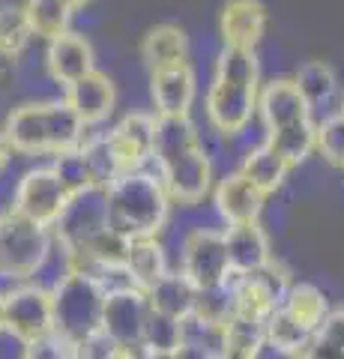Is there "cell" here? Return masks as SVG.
<instances>
[{"instance_id":"1","label":"cell","mask_w":344,"mask_h":359,"mask_svg":"<svg viewBox=\"0 0 344 359\" xmlns=\"http://www.w3.org/2000/svg\"><path fill=\"white\" fill-rule=\"evenodd\" d=\"M150 159L159 162L162 186L177 204H198L209 189V159L188 117H156Z\"/></svg>"},{"instance_id":"2","label":"cell","mask_w":344,"mask_h":359,"mask_svg":"<svg viewBox=\"0 0 344 359\" xmlns=\"http://www.w3.org/2000/svg\"><path fill=\"white\" fill-rule=\"evenodd\" d=\"M261 93V63L254 48H231L225 45L216 60L213 84L207 93V117L213 129L234 138L246 132Z\"/></svg>"},{"instance_id":"3","label":"cell","mask_w":344,"mask_h":359,"mask_svg":"<svg viewBox=\"0 0 344 359\" xmlns=\"http://www.w3.org/2000/svg\"><path fill=\"white\" fill-rule=\"evenodd\" d=\"M0 132L15 156H57L78 147L87 126L60 96L21 102L6 114Z\"/></svg>"},{"instance_id":"4","label":"cell","mask_w":344,"mask_h":359,"mask_svg":"<svg viewBox=\"0 0 344 359\" xmlns=\"http://www.w3.org/2000/svg\"><path fill=\"white\" fill-rule=\"evenodd\" d=\"M108 224L126 240L156 237L168 219L171 198L165 192L162 180L144 171H129L105 186Z\"/></svg>"},{"instance_id":"5","label":"cell","mask_w":344,"mask_h":359,"mask_svg":"<svg viewBox=\"0 0 344 359\" xmlns=\"http://www.w3.org/2000/svg\"><path fill=\"white\" fill-rule=\"evenodd\" d=\"M105 285L102 278L87 269H69L57 285L51 287V320L54 332L78 344L87 335L102 330L105 309Z\"/></svg>"},{"instance_id":"6","label":"cell","mask_w":344,"mask_h":359,"mask_svg":"<svg viewBox=\"0 0 344 359\" xmlns=\"http://www.w3.org/2000/svg\"><path fill=\"white\" fill-rule=\"evenodd\" d=\"M54 233L46 224L21 216L13 207L0 212V273L15 278V282H30L36 269L46 264L51 252Z\"/></svg>"},{"instance_id":"7","label":"cell","mask_w":344,"mask_h":359,"mask_svg":"<svg viewBox=\"0 0 344 359\" xmlns=\"http://www.w3.org/2000/svg\"><path fill=\"white\" fill-rule=\"evenodd\" d=\"M108 224V204H105V189L102 186H84L72 192L66 207L60 210L57 222L51 224L54 240L69 255H81L99 233H105Z\"/></svg>"},{"instance_id":"8","label":"cell","mask_w":344,"mask_h":359,"mask_svg":"<svg viewBox=\"0 0 344 359\" xmlns=\"http://www.w3.org/2000/svg\"><path fill=\"white\" fill-rule=\"evenodd\" d=\"M69 195L72 192L63 186L57 171H54L51 165H39V168H30V171L21 174L9 207L21 212V216L51 228V224L57 222L60 210L66 207V201H69Z\"/></svg>"},{"instance_id":"9","label":"cell","mask_w":344,"mask_h":359,"mask_svg":"<svg viewBox=\"0 0 344 359\" xmlns=\"http://www.w3.org/2000/svg\"><path fill=\"white\" fill-rule=\"evenodd\" d=\"M54 330L51 320V290L25 282L4 297V335L18 344L33 341Z\"/></svg>"},{"instance_id":"10","label":"cell","mask_w":344,"mask_h":359,"mask_svg":"<svg viewBox=\"0 0 344 359\" xmlns=\"http://www.w3.org/2000/svg\"><path fill=\"white\" fill-rule=\"evenodd\" d=\"M183 276L198 290L225 287L231 282V264L225 249V233L198 228L183 243Z\"/></svg>"},{"instance_id":"11","label":"cell","mask_w":344,"mask_h":359,"mask_svg":"<svg viewBox=\"0 0 344 359\" xmlns=\"http://www.w3.org/2000/svg\"><path fill=\"white\" fill-rule=\"evenodd\" d=\"M147 314H150L147 290L135 285L111 287L105 294V309H102V332L123 347H141Z\"/></svg>"},{"instance_id":"12","label":"cell","mask_w":344,"mask_h":359,"mask_svg":"<svg viewBox=\"0 0 344 359\" xmlns=\"http://www.w3.org/2000/svg\"><path fill=\"white\" fill-rule=\"evenodd\" d=\"M93 69H96V54L84 33L66 30L46 42V72L54 84L66 87Z\"/></svg>"},{"instance_id":"13","label":"cell","mask_w":344,"mask_h":359,"mask_svg":"<svg viewBox=\"0 0 344 359\" xmlns=\"http://www.w3.org/2000/svg\"><path fill=\"white\" fill-rule=\"evenodd\" d=\"M195 93L198 81L188 60L150 72V96L156 105V117H188Z\"/></svg>"},{"instance_id":"14","label":"cell","mask_w":344,"mask_h":359,"mask_svg":"<svg viewBox=\"0 0 344 359\" xmlns=\"http://www.w3.org/2000/svg\"><path fill=\"white\" fill-rule=\"evenodd\" d=\"M63 99L84 126H99V123H105L111 117V111H114L117 90H114V81H111L105 72L93 69V72L81 75L78 81L66 84Z\"/></svg>"},{"instance_id":"15","label":"cell","mask_w":344,"mask_h":359,"mask_svg":"<svg viewBox=\"0 0 344 359\" xmlns=\"http://www.w3.org/2000/svg\"><path fill=\"white\" fill-rule=\"evenodd\" d=\"M153 132H156V114H144V111L126 114L114 129L108 132L111 150H114L117 165H120V171L123 174L141 171V165L150 159Z\"/></svg>"},{"instance_id":"16","label":"cell","mask_w":344,"mask_h":359,"mask_svg":"<svg viewBox=\"0 0 344 359\" xmlns=\"http://www.w3.org/2000/svg\"><path fill=\"white\" fill-rule=\"evenodd\" d=\"M266 6L261 0H225L219 15L221 42L231 48H258L266 33Z\"/></svg>"},{"instance_id":"17","label":"cell","mask_w":344,"mask_h":359,"mask_svg":"<svg viewBox=\"0 0 344 359\" xmlns=\"http://www.w3.org/2000/svg\"><path fill=\"white\" fill-rule=\"evenodd\" d=\"M258 114L263 120L266 132L284 129L291 123H299L305 117H312L303 93L296 90L294 78H275L258 93Z\"/></svg>"},{"instance_id":"18","label":"cell","mask_w":344,"mask_h":359,"mask_svg":"<svg viewBox=\"0 0 344 359\" xmlns=\"http://www.w3.org/2000/svg\"><path fill=\"white\" fill-rule=\"evenodd\" d=\"M225 249H228V264H231V273L234 276L254 273V269H261L273 261L270 240H266L258 219L231 224L225 233Z\"/></svg>"},{"instance_id":"19","label":"cell","mask_w":344,"mask_h":359,"mask_svg":"<svg viewBox=\"0 0 344 359\" xmlns=\"http://www.w3.org/2000/svg\"><path fill=\"white\" fill-rule=\"evenodd\" d=\"M263 198L266 195L242 171L228 174L216 189V207L228 224L254 222L263 210Z\"/></svg>"},{"instance_id":"20","label":"cell","mask_w":344,"mask_h":359,"mask_svg":"<svg viewBox=\"0 0 344 359\" xmlns=\"http://www.w3.org/2000/svg\"><path fill=\"white\" fill-rule=\"evenodd\" d=\"M141 60L144 66L153 69H165L174 63L188 60V36L183 27L177 25H156L147 30V36L141 42Z\"/></svg>"},{"instance_id":"21","label":"cell","mask_w":344,"mask_h":359,"mask_svg":"<svg viewBox=\"0 0 344 359\" xmlns=\"http://www.w3.org/2000/svg\"><path fill=\"white\" fill-rule=\"evenodd\" d=\"M123 273L129 278V285H135L141 290H150L165 273H168V266H165V255H162V245L156 243V237L129 240L126 257H123Z\"/></svg>"},{"instance_id":"22","label":"cell","mask_w":344,"mask_h":359,"mask_svg":"<svg viewBox=\"0 0 344 359\" xmlns=\"http://www.w3.org/2000/svg\"><path fill=\"white\" fill-rule=\"evenodd\" d=\"M195 294H198V287L188 282L183 273H165L159 282L147 290V299H150V309L171 314L177 320H186L195 309Z\"/></svg>"},{"instance_id":"23","label":"cell","mask_w":344,"mask_h":359,"mask_svg":"<svg viewBox=\"0 0 344 359\" xmlns=\"http://www.w3.org/2000/svg\"><path fill=\"white\" fill-rule=\"evenodd\" d=\"M21 6H25L33 39L48 42L54 36H60V33L72 30L75 9L66 0H25Z\"/></svg>"},{"instance_id":"24","label":"cell","mask_w":344,"mask_h":359,"mask_svg":"<svg viewBox=\"0 0 344 359\" xmlns=\"http://www.w3.org/2000/svg\"><path fill=\"white\" fill-rule=\"evenodd\" d=\"M266 147H270L279 159H284L287 165H299L305 162L315 150V120L305 117L299 123H291L284 129H275V132H266Z\"/></svg>"},{"instance_id":"25","label":"cell","mask_w":344,"mask_h":359,"mask_svg":"<svg viewBox=\"0 0 344 359\" xmlns=\"http://www.w3.org/2000/svg\"><path fill=\"white\" fill-rule=\"evenodd\" d=\"M294 84L296 90L303 93L308 111H317L332 102V96H336L338 90V78L332 72V66L324 63V60H308L299 66V72L294 75Z\"/></svg>"},{"instance_id":"26","label":"cell","mask_w":344,"mask_h":359,"mask_svg":"<svg viewBox=\"0 0 344 359\" xmlns=\"http://www.w3.org/2000/svg\"><path fill=\"white\" fill-rule=\"evenodd\" d=\"M279 306L308 332H315L320 323H324L326 314H329L326 297L320 294L315 285H294V287H287Z\"/></svg>"},{"instance_id":"27","label":"cell","mask_w":344,"mask_h":359,"mask_svg":"<svg viewBox=\"0 0 344 359\" xmlns=\"http://www.w3.org/2000/svg\"><path fill=\"white\" fill-rule=\"evenodd\" d=\"M263 344H266L263 320H249V318H240V314H231V318L221 323V351L219 353H237V356L258 359Z\"/></svg>"},{"instance_id":"28","label":"cell","mask_w":344,"mask_h":359,"mask_svg":"<svg viewBox=\"0 0 344 359\" xmlns=\"http://www.w3.org/2000/svg\"><path fill=\"white\" fill-rule=\"evenodd\" d=\"M240 171L246 174L263 195H270V192H275V189L284 183V177H287V171H291V165H287L284 159H279V156L266 147V144H261V147H254V150L246 153V159H242Z\"/></svg>"},{"instance_id":"29","label":"cell","mask_w":344,"mask_h":359,"mask_svg":"<svg viewBox=\"0 0 344 359\" xmlns=\"http://www.w3.org/2000/svg\"><path fill=\"white\" fill-rule=\"evenodd\" d=\"M263 332H266V344L275 347L279 353H287V356H299L305 351L308 339H312V332L299 327L282 306H275L270 311V318L263 320Z\"/></svg>"},{"instance_id":"30","label":"cell","mask_w":344,"mask_h":359,"mask_svg":"<svg viewBox=\"0 0 344 359\" xmlns=\"http://www.w3.org/2000/svg\"><path fill=\"white\" fill-rule=\"evenodd\" d=\"M78 150L84 156V165L87 171H90V180L93 186H111L117 177H123L117 165V156L111 150V141L108 135H84V141L78 144Z\"/></svg>"},{"instance_id":"31","label":"cell","mask_w":344,"mask_h":359,"mask_svg":"<svg viewBox=\"0 0 344 359\" xmlns=\"http://www.w3.org/2000/svg\"><path fill=\"white\" fill-rule=\"evenodd\" d=\"M183 339H186L183 320L150 309L147 323H144V339H141V351L144 353H174L177 347L183 344Z\"/></svg>"},{"instance_id":"32","label":"cell","mask_w":344,"mask_h":359,"mask_svg":"<svg viewBox=\"0 0 344 359\" xmlns=\"http://www.w3.org/2000/svg\"><path fill=\"white\" fill-rule=\"evenodd\" d=\"M303 359H344V309L326 314L308 339Z\"/></svg>"},{"instance_id":"33","label":"cell","mask_w":344,"mask_h":359,"mask_svg":"<svg viewBox=\"0 0 344 359\" xmlns=\"http://www.w3.org/2000/svg\"><path fill=\"white\" fill-rule=\"evenodd\" d=\"M30 42H33V33L27 25L25 6L15 4V0H4L0 4V48L21 57Z\"/></svg>"},{"instance_id":"34","label":"cell","mask_w":344,"mask_h":359,"mask_svg":"<svg viewBox=\"0 0 344 359\" xmlns=\"http://www.w3.org/2000/svg\"><path fill=\"white\" fill-rule=\"evenodd\" d=\"M234 309H231V290L225 287H213V290H198L195 294V309L188 318L198 323H207V327H221Z\"/></svg>"},{"instance_id":"35","label":"cell","mask_w":344,"mask_h":359,"mask_svg":"<svg viewBox=\"0 0 344 359\" xmlns=\"http://www.w3.org/2000/svg\"><path fill=\"white\" fill-rule=\"evenodd\" d=\"M315 150L329 165L344 168V117L341 114H329L320 123H315Z\"/></svg>"},{"instance_id":"36","label":"cell","mask_w":344,"mask_h":359,"mask_svg":"<svg viewBox=\"0 0 344 359\" xmlns=\"http://www.w3.org/2000/svg\"><path fill=\"white\" fill-rule=\"evenodd\" d=\"M51 168L57 171V177L63 180V186L69 189V192H78V189H84V186H93L90 171H87L84 156H81L78 147L51 156Z\"/></svg>"},{"instance_id":"37","label":"cell","mask_w":344,"mask_h":359,"mask_svg":"<svg viewBox=\"0 0 344 359\" xmlns=\"http://www.w3.org/2000/svg\"><path fill=\"white\" fill-rule=\"evenodd\" d=\"M21 359H75V344L60 332H46L21 344Z\"/></svg>"},{"instance_id":"38","label":"cell","mask_w":344,"mask_h":359,"mask_svg":"<svg viewBox=\"0 0 344 359\" xmlns=\"http://www.w3.org/2000/svg\"><path fill=\"white\" fill-rule=\"evenodd\" d=\"M18 66H21V57H15V54H9V51L0 48V90L15 81Z\"/></svg>"},{"instance_id":"39","label":"cell","mask_w":344,"mask_h":359,"mask_svg":"<svg viewBox=\"0 0 344 359\" xmlns=\"http://www.w3.org/2000/svg\"><path fill=\"white\" fill-rule=\"evenodd\" d=\"M174 359H219V353L207 351L201 344H192V341H183L180 347L174 351Z\"/></svg>"},{"instance_id":"40","label":"cell","mask_w":344,"mask_h":359,"mask_svg":"<svg viewBox=\"0 0 344 359\" xmlns=\"http://www.w3.org/2000/svg\"><path fill=\"white\" fill-rule=\"evenodd\" d=\"M13 147H9V141L4 138V132H0V180H4V174L9 171V165H13Z\"/></svg>"},{"instance_id":"41","label":"cell","mask_w":344,"mask_h":359,"mask_svg":"<svg viewBox=\"0 0 344 359\" xmlns=\"http://www.w3.org/2000/svg\"><path fill=\"white\" fill-rule=\"evenodd\" d=\"M66 4H69V6L75 9V13H78V9H84L87 4H90V0H66Z\"/></svg>"},{"instance_id":"42","label":"cell","mask_w":344,"mask_h":359,"mask_svg":"<svg viewBox=\"0 0 344 359\" xmlns=\"http://www.w3.org/2000/svg\"><path fill=\"white\" fill-rule=\"evenodd\" d=\"M141 359H174V353H144Z\"/></svg>"},{"instance_id":"43","label":"cell","mask_w":344,"mask_h":359,"mask_svg":"<svg viewBox=\"0 0 344 359\" xmlns=\"http://www.w3.org/2000/svg\"><path fill=\"white\" fill-rule=\"evenodd\" d=\"M219 359H252V356H237V353H219Z\"/></svg>"},{"instance_id":"44","label":"cell","mask_w":344,"mask_h":359,"mask_svg":"<svg viewBox=\"0 0 344 359\" xmlns=\"http://www.w3.org/2000/svg\"><path fill=\"white\" fill-rule=\"evenodd\" d=\"M0 335H4V297H0Z\"/></svg>"},{"instance_id":"45","label":"cell","mask_w":344,"mask_h":359,"mask_svg":"<svg viewBox=\"0 0 344 359\" xmlns=\"http://www.w3.org/2000/svg\"><path fill=\"white\" fill-rule=\"evenodd\" d=\"M338 114H341V117H344V99H341V111H338Z\"/></svg>"}]
</instances>
